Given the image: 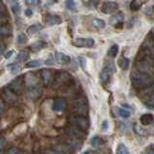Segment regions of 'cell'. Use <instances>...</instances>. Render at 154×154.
I'll list each match as a JSON object with an SVG mask.
<instances>
[{
    "mask_svg": "<svg viewBox=\"0 0 154 154\" xmlns=\"http://www.w3.org/2000/svg\"><path fill=\"white\" fill-rule=\"evenodd\" d=\"M3 50H4V46H3L2 43L0 42V55H1L2 53H3Z\"/></svg>",
    "mask_w": 154,
    "mask_h": 154,
    "instance_id": "51",
    "label": "cell"
},
{
    "mask_svg": "<svg viewBox=\"0 0 154 154\" xmlns=\"http://www.w3.org/2000/svg\"><path fill=\"white\" fill-rule=\"evenodd\" d=\"M93 25L97 28V29H103L106 26V22L103 20V19H100V18H94L93 20Z\"/></svg>",
    "mask_w": 154,
    "mask_h": 154,
    "instance_id": "24",
    "label": "cell"
},
{
    "mask_svg": "<svg viewBox=\"0 0 154 154\" xmlns=\"http://www.w3.org/2000/svg\"><path fill=\"white\" fill-rule=\"evenodd\" d=\"M8 88L11 90L12 91H14V94H18L22 91V82L20 78H17L13 80L11 83L9 84Z\"/></svg>",
    "mask_w": 154,
    "mask_h": 154,
    "instance_id": "8",
    "label": "cell"
},
{
    "mask_svg": "<svg viewBox=\"0 0 154 154\" xmlns=\"http://www.w3.org/2000/svg\"><path fill=\"white\" fill-rule=\"evenodd\" d=\"M153 10H154V6H153Z\"/></svg>",
    "mask_w": 154,
    "mask_h": 154,
    "instance_id": "53",
    "label": "cell"
},
{
    "mask_svg": "<svg viewBox=\"0 0 154 154\" xmlns=\"http://www.w3.org/2000/svg\"><path fill=\"white\" fill-rule=\"evenodd\" d=\"M123 19H124L123 14H122V12H119V13L116 14L115 16H113L112 17L110 18V23L112 24V25H114V26H117L118 24L122 23Z\"/></svg>",
    "mask_w": 154,
    "mask_h": 154,
    "instance_id": "14",
    "label": "cell"
},
{
    "mask_svg": "<svg viewBox=\"0 0 154 154\" xmlns=\"http://www.w3.org/2000/svg\"><path fill=\"white\" fill-rule=\"evenodd\" d=\"M45 154H63V153H60L58 151H54V150H46Z\"/></svg>",
    "mask_w": 154,
    "mask_h": 154,
    "instance_id": "47",
    "label": "cell"
},
{
    "mask_svg": "<svg viewBox=\"0 0 154 154\" xmlns=\"http://www.w3.org/2000/svg\"><path fill=\"white\" fill-rule=\"evenodd\" d=\"M118 8H119V4L117 2L108 1L102 4V6H101V12L105 14H109L117 11Z\"/></svg>",
    "mask_w": 154,
    "mask_h": 154,
    "instance_id": "6",
    "label": "cell"
},
{
    "mask_svg": "<svg viewBox=\"0 0 154 154\" xmlns=\"http://www.w3.org/2000/svg\"><path fill=\"white\" fill-rule=\"evenodd\" d=\"M114 69H115V67L112 63H108V64L104 66V69H102V71H101V73H100V81L102 82L103 84L107 83L110 80L114 72Z\"/></svg>",
    "mask_w": 154,
    "mask_h": 154,
    "instance_id": "2",
    "label": "cell"
},
{
    "mask_svg": "<svg viewBox=\"0 0 154 154\" xmlns=\"http://www.w3.org/2000/svg\"><path fill=\"white\" fill-rule=\"evenodd\" d=\"M107 124H108V122H106V120H105V122H103V124H102V125H103V126H102V128H103L104 130H105V129H107V127H108V126H107Z\"/></svg>",
    "mask_w": 154,
    "mask_h": 154,
    "instance_id": "52",
    "label": "cell"
},
{
    "mask_svg": "<svg viewBox=\"0 0 154 154\" xmlns=\"http://www.w3.org/2000/svg\"><path fill=\"white\" fill-rule=\"evenodd\" d=\"M17 149L16 147H12V148L8 151L7 154H17Z\"/></svg>",
    "mask_w": 154,
    "mask_h": 154,
    "instance_id": "44",
    "label": "cell"
},
{
    "mask_svg": "<svg viewBox=\"0 0 154 154\" xmlns=\"http://www.w3.org/2000/svg\"><path fill=\"white\" fill-rule=\"evenodd\" d=\"M4 11H5V7H4V4H3V2L0 0V13H4Z\"/></svg>",
    "mask_w": 154,
    "mask_h": 154,
    "instance_id": "48",
    "label": "cell"
},
{
    "mask_svg": "<svg viewBox=\"0 0 154 154\" xmlns=\"http://www.w3.org/2000/svg\"><path fill=\"white\" fill-rule=\"evenodd\" d=\"M14 51L13 50H11V51H9V52H7L6 54H5V59H10V58L12 57V55L14 54Z\"/></svg>",
    "mask_w": 154,
    "mask_h": 154,
    "instance_id": "43",
    "label": "cell"
},
{
    "mask_svg": "<svg viewBox=\"0 0 154 154\" xmlns=\"http://www.w3.org/2000/svg\"><path fill=\"white\" fill-rule=\"evenodd\" d=\"M8 69L10 70V72H11L12 74H17L20 71L21 67L19 66V65H17V64H12V65L8 66Z\"/></svg>",
    "mask_w": 154,
    "mask_h": 154,
    "instance_id": "27",
    "label": "cell"
},
{
    "mask_svg": "<svg viewBox=\"0 0 154 154\" xmlns=\"http://www.w3.org/2000/svg\"><path fill=\"white\" fill-rule=\"evenodd\" d=\"M70 123L75 125V126L80 130H87L89 128V120L84 117H76L70 119Z\"/></svg>",
    "mask_w": 154,
    "mask_h": 154,
    "instance_id": "4",
    "label": "cell"
},
{
    "mask_svg": "<svg viewBox=\"0 0 154 154\" xmlns=\"http://www.w3.org/2000/svg\"><path fill=\"white\" fill-rule=\"evenodd\" d=\"M12 33V29L9 26H0V36H8Z\"/></svg>",
    "mask_w": 154,
    "mask_h": 154,
    "instance_id": "31",
    "label": "cell"
},
{
    "mask_svg": "<svg viewBox=\"0 0 154 154\" xmlns=\"http://www.w3.org/2000/svg\"><path fill=\"white\" fill-rule=\"evenodd\" d=\"M65 5H66V9L70 10V11H75L76 10V4L73 0H66Z\"/></svg>",
    "mask_w": 154,
    "mask_h": 154,
    "instance_id": "33",
    "label": "cell"
},
{
    "mask_svg": "<svg viewBox=\"0 0 154 154\" xmlns=\"http://www.w3.org/2000/svg\"><path fill=\"white\" fill-rule=\"evenodd\" d=\"M141 6H142V2L140 0H132V2L130 3V8H131L132 11H138L141 8Z\"/></svg>",
    "mask_w": 154,
    "mask_h": 154,
    "instance_id": "30",
    "label": "cell"
},
{
    "mask_svg": "<svg viewBox=\"0 0 154 154\" xmlns=\"http://www.w3.org/2000/svg\"><path fill=\"white\" fill-rule=\"evenodd\" d=\"M6 19V16H5L4 13H0V22H2L3 20Z\"/></svg>",
    "mask_w": 154,
    "mask_h": 154,
    "instance_id": "49",
    "label": "cell"
},
{
    "mask_svg": "<svg viewBox=\"0 0 154 154\" xmlns=\"http://www.w3.org/2000/svg\"><path fill=\"white\" fill-rule=\"evenodd\" d=\"M42 80H43V83L45 85H49L50 81H51V73L50 71L48 69H42Z\"/></svg>",
    "mask_w": 154,
    "mask_h": 154,
    "instance_id": "19",
    "label": "cell"
},
{
    "mask_svg": "<svg viewBox=\"0 0 154 154\" xmlns=\"http://www.w3.org/2000/svg\"><path fill=\"white\" fill-rule=\"evenodd\" d=\"M26 82H27V84L29 85V87H33V86H36V83H37V80L35 77L33 76V74H27L26 76Z\"/></svg>",
    "mask_w": 154,
    "mask_h": 154,
    "instance_id": "32",
    "label": "cell"
},
{
    "mask_svg": "<svg viewBox=\"0 0 154 154\" xmlns=\"http://www.w3.org/2000/svg\"><path fill=\"white\" fill-rule=\"evenodd\" d=\"M46 45V43L45 42H42V41H38L36 42H34L31 45V49L33 51H35V52H38V51H40L42 49H43V48L45 47Z\"/></svg>",
    "mask_w": 154,
    "mask_h": 154,
    "instance_id": "16",
    "label": "cell"
},
{
    "mask_svg": "<svg viewBox=\"0 0 154 154\" xmlns=\"http://www.w3.org/2000/svg\"><path fill=\"white\" fill-rule=\"evenodd\" d=\"M119 114L120 117L123 118V119H127V118L130 117V112L126 109H122V108L119 109Z\"/></svg>",
    "mask_w": 154,
    "mask_h": 154,
    "instance_id": "35",
    "label": "cell"
},
{
    "mask_svg": "<svg viewBox=\"0 0 154 154\" xmlns=\"http://www.w3.org/2000/svg\"><path fill=\"white\" fill-rule=\"evenodd\" d=\"M69 131V134L71 135V136L73 138H75L76 140L84 138V133L78 128H70Z\"/></svg>",
    "mask_w": 154,
    "mask_h": 154,
    "instance_id": "18",
    "label": "cell"
},
{
    "mask_svg": "<svg viewBox=\"0 0 154 154\" xmlns=\"http://www.w3.org/2000/svg\"><path fill=\"white\" fill-rule=\"evenodd\" d=\"M128 148L124 146L123 143L119 144V146L117 148V154H128Z\"/></svg>",
    "mask_w": 154,
    "mask_h": 154,
    "instance_id": "34",
    "label": "cell"
},
{
    "mask_svg": "<svg viewBox=\"0 0 154 154\" xmlns=\"http://www.w3.org/2000/svg\"><path fill=\"white\" fill-rule=\"evenodd\" d=\"M99 3V0H90V6L91 8H95Z\"/></svg>",
    "mask_w": 154,
    "mask_h": 154,
    "instance_id": "39",
    "label": "cell"
},
{
    "mask_svg": "<svg viewBox=\"0 0 154 154\" xmlns=\"http://www.w3.org/2000/svg\"><path fill=\"white\" fill-rule=\"evenodd\" d=\"M42 65V62L41 60H32L30 62H28L25 65V67L27 69H34V67H38Z\"/></svg>",
    "mask_w": 154,
    "mask_h": 154,
    "instance_id": "23",
    "label": "cell"
},
{
    "mask_svg": "<svg viewBox=\"0 0 154 154\" xmlns=\"http://www.w3.org/2000/svg\"><path fill=\"white\" fill-rule=\"evenodd\" d=\"M42 29V25H41V24H38V23L33 24V25L28 27L27 33L29 34V35H34V34H37L38 32H40Z\"/></svg>",
    "mask_w": 154,
    "mask_h": 154,
    "instance_id": "17",
    "label": "cell"
},
{
    "mask_svg": "<svg viewBox=\"0 0 154 154\" xmlns=\"http://www.w3.org/2000/svg\"><path fill=\"white\" fill-rule=\"evenodd\" d=\"M7 1L11 4V6L12 5H14V4H17L18 3V0H7Z\"/></svg>",
    "mask_w": 154,
    "mask_h": 154,
    "instance_id": "50",
    "label": "cell"
},
{
    "mask_svg": "<svg viewBox=\"0 0 154 154\" xmlns=\"http://www.w3.org/2000/svg\"><path fill=\"white\" fill-rule=\"evenodd\" d=\"M12 11L14 14H19V13H20L21 11V8H20V5H19V3L17 4H14V5H12Z\"/></svg>",
    "mask_w": 154,
    "mask_h": 154,
    "instance_id": "36",
    "label": "cell"
},
{
    "mask_svg": "<svg viewBox=\"0 0 154 154\" xmlns=\"http://www.w3.org/2000/svg\"><path fill=\"white\" fill-rule=\"evenodd\" d=\"M6 144V140L5 139H0V149L3 148Z\"/></svg>",
    "mask_w": 154,
    "mask_h": 154,
    "instance_id": "45",
    "label": "cell"
},
{
    "mask_svg": "<svg viewBox=\"0 0 154 154\" xmlns=\"http://www.w3.org/2000/svg\"><path fill=\"white\" fill-rule=\"evenodd\" d=\"M104 143V141L102 138H100L98 136H95V137H93L91 140V144L94 147H98L100 146H102Z\"/></svg>",
    "mask_w": 154,
    "mask_h": 154,
    "instance_id": "21",
    "label": "cell"
},
{
    "mask_svg": "<svg viewBox=\"0 0 154 154\" xmlns=\"http://www.w3.org/2000/svg\"><path fill=\"white\" fill-rule=\"evenodd\" d=\"M78 61H79V64L80 66L83 67V69H85L86 67V64H87V61L84 57H78Z\"/></svg>",
    "mask_w": 154,
    "mask_h": 154,
    "instance_id": "38",
    "label": "cell"
},
{
    "mask_svg": "<svg viewBox=\"0 0 154 154\" xmlns=\"http://www.w3.org/2000/svg\"><path fill=\"white\" fill-rule=\"evenodd\" d=\"M153 122H154V118L151 114H146L141 117V123L143 125H149L153 123Z\"/></svg>",
    "mask_w": 154,
    "mask_h": 154,
    "instance_id": "15",
    "label": "cell"
},
{
    "mask_svg": "<svg viewBox=\"0 0 154 154\" xmlns=\"http://www.w3.org/2000/svg\"><path fill=\"white\" fill-rule=\"evenodd\" d=\"M4 111H5V105H4V102H3V100L0 98V115L3 114L4 113Z\"/></svg>",
    "mask_w": 154,
    "mask_h": 154,
    "instance_id": "41",
    "label": "cell"
},
{
    "mask_svg": "<svg viewBox=\"0 0 154 154\" xmlns=\"http://www.w3.org/2000/svg\"><path fill=\"white\" fill-rule=\"evenodd\" d=\"M0 154H3V153H0Z\"/></svg>",
    "mask_w": 154,
    "mask_h": 154,
    "instance_id": "54",
    "label": "cell"
},
{
    "mask_svg": "<svg viewBox=\"0 0 154 154\" xmlns=\"http://www.w3.org/2000/svg\"><path fill=\"white\" fill-rule=\"evenodd\" d=\"M27 36L24 33H19L17 37V42L18 45H24L27 42Z\"/></svg>",
    "mask_w": 154,
    "mask_h": 154,
    "instance_id": "29",
    "label": "cell"
},
{
    "mask_svg": "<svg viewBox=\"0 0 154 154\" xmlns=\"http://www.w3.org/2000/svg\"><path fill=\"white\" fill-rule=\"evenodd\" d=\"M55 58H56L57 63H59L60 65H67L70 63V57L62 52H56Z\"/></svg>",
    "mask_w": 154,
    "mask_h": 154,
    "instance_id": "11",
    "label": "cell"
},
{
    "mask_svg": "<svg viewBox=\"0 0 154 154\" xmlns=\"http://www.w3.org/2000/svg\"><path fill=\"white\" fill-rule=\"evenodd\" d=\"M29 58V52L27 50H21L18 52L17 56V62H25Z\"/></svg>",
    "mask_w": 154,
    "mask_h": 154,
    "instance_id": "20",
    "label": "cell"
},
{
    "mask_svg": "<svg viewBox=\"0 0 154 154\" xmlns=\"http://www.w3.org/2000/svg\"><path fill=\"white\" fill-rule=\"evenodd\" d=\"M151 82V79L147 73H142V72H136L132 76V83L135 88L137 89H142L143 90L144 88L149 85Z\"/></svg>",
    "mask_w": 154,
    "mask_h": 154,
    "instance_id": "1",
    "label": "cell"
},
{
    "mask_svg": "<svg viewBox=\"0 0 154 154\" xmlns=\"http://www.w3.org/2000/svg\"><path fill=\"white\" fill-rule=\"evenodd\" d=\"M119 45H113L112 46L110 47V49H109V51H108V55H109L110 57H112V58L117 57L118 53H119Z\"/></svg>",
    "mask_w": 154,
    "mask_h": 154,
    "instance_id": "25",
    "label": "cell"
},
{
    "mask_svg": "<svg viewBox=\"0 0 154 154\" xmlns=\"http://www.w3.org/2000/svg\"><path fill=\"white\" fill-rule=\"evenodd\" d=\"M143 154H154V147H152V146L147 147L146 150H144Z\"/></svg>",
    "mask_w": 154,
    "mask_h": 154,
    "instance_id": "40",
    "label": "cell"
},
{
    "mask_svg": "<svg viewBox=\"0 0 154 154\" xmlns=\"http://www.w3.org/2000/svg\"><path fill=\"white\" fill-rule=\"evenodd\" d=\"M143 93L144 94H154V80H151V82L149 83V85L143 90Z\"/></svg>",
    "mask_w": 154,
    "mask_h": 154,
    "instance_id": "28",
    "label": "cell"
},
{
    "mask_svg": "<svg viewBox=\"0 0 154 154\" xmlns=\"http://www.w3.org/2000/svg\"><path fill=\"white\" fill-rule=\"evenodd\" d=\"M66 107V103L64 99L62 98H56L52 103V109L55 112H63Z\"/></svg>",
    "mask_w": 154,
    "mask_h": 154,
    "instance_id": "9",
    "label": "cell"
},
{
    "mask_svg": "<svg viewBox=\"0 0 154 154\" xmlns=\"http://www.w3.org/2000/svg\"><path fill=\"white\" fill-rule=\"evenodd\" d=\"M38 94H40V89L37 88V86L31 87V89H30V91H29V93H28V95L30 96L31 98H35Z\"/></svg>",
    "mask_w": 154,
    "mask_h": 154,
    "instance_id": "26",
    "label": "cell"
},
{
    "mask_svg": "<svg viewBox=\"0 0 154 154\" xmlns=\"http://www.w3.org/2000/svg\"><path fill=\"white\" fill-rule=\"evenodd\" d=\"M137 67L139 72H142V73H147L150 69V65L146 60H142L137 63Z\"/></svg>",
    "mask_w": 154,
    "mask_h": 154,
    "instance_id": "12",
    "label": "cell"
},
{
    "mask_svg": "<svg viewBox=\"0 0 154 154\" xmlns=\"http://www.w3.org/2000/svg\"><path fill=\"white\" fill-rule=\"evenodd\" d=\"M69 73H66V72H58L56 74V77H55V81H54V88H58V87H60L62 84L66 83V82L69 80Z\"/></svg>",
    "mask_w": 154,
    "mask_h": 154,
    "instance_id": "7",
    "label": "cell"
},
{
    "mask_svg": "<svg viewBox=\"0 0 154 154\" xmlns=\"http://www.w3.org/2000/svg\"><path fill=\"white\" fill-rule=\"evenodd\" d=\"M3 94H4V97H5V99H6V101H8V102H10V103H13L17 100L16 94H14V91H12L9 88L3 89Z\"/></svg>",
    "mask_w": 154,
    "mask_h": 154,
    "instance_id": "13",
    "label": "cell"
},
{
    "mask_svg": "<svg viewBox=\"0 0 154 154\" xmlns=\"http://www.w3.org/2000/svg\"><path fill=\"white\" fill-rule=\"evenodd\" d=\"M25 3L27 6L31 7V6H38V4L41 3V0H25Z\"/></svg>",
    "mask_w": 154,
    "mask_h": 154,
    "instance_id": "37",
    "label": "cell"
},
{
    "mask_svg": "<svg viewBox=\"0 0 154 154\" xmlns=\"http://www.w3.org/2000/svg\"><path fill=\"white\" fill-rule=\"evenodd\" d=\"M62 21V18L59 16H56V14H49L45 18V23L49 26L58 25V24H61Z\"/></svg>",
    "mask_w": 154,
    "mask_h": 154,
    "instance_id": "10",
    "label": "cell"
},
{
    "mask_svg": "<svg viewBox=\"0 0 154 154\" xmlns=\"http://www.w3.org/2000/svg\"><path fill=\"white\" fill-rule=\"evenodd\" d=\"M25 14L27 17H32L33 16V11L31 9H27L26 11H25Z\"/></svg>",
    "mask_w": 154,
    "mask_h": 154,
    "instance_id": "46",
    "label": "cell"
},
{
    "mask_svg": "<svg viewBox=\"0 0 154 154\" xmlns=\"http://www.w3.org/2000/svg\"><path fill=\"white\" fill-rule=\"evenodd\" d=\"M129 64H130V62L127 58L122 57L119 60V66L122 67L123 70H127L129 69Z\"/></svg>",
    "mask_w": 154,
    "mask_h": 154,
    "instance_id": "22",
    "label": "cell"
},
{
    "mask_svg": "<svg viewBox=\"0 0 154 154\" xmlns=\"http://www.w3.org/2000/svg\"><path fill=\"white\" fill-rule=\"evenodd\" d=\"M74 109L78 115L86 116L87 113H88V103H87V100L83 97L78 98L74 104Z\"/></svg>",
    "mask_w": 154,
    "mask_h": 154,
    "instance_id": "3",
    "label": "cell"
},
{
    "mask_svg": "<svg viewBox=\"0 0 154 154\" xmlns=\"http://www.w3.org/2000/svg\"><path fill=\"white\" fill-rule=\"evenodd\" d=\"M72 43L76 47H93L94 45V40L91 38H77Z\"/></svg>",
    "mask_w": 154,
    "mask_h": 154,
    "instance_id": "5",
    "label": "cell"
},
{
    "mask_svg": "<svg viewBox=\"0 0 154 154\" xmlns=\"http://www.w3.org/2000/svg\"><path fill=\"white\" fill-rule=\"evenodd\" d=\"M45 65H48V66H51V65H53L54 64V59H53L52 57H49L48 59L45 62Z\"/></svg>",
    "mask_w": 154,
    "mask_h": 154,
    "instance_id": "42",
    "label": "cell"
}]
</instances>
